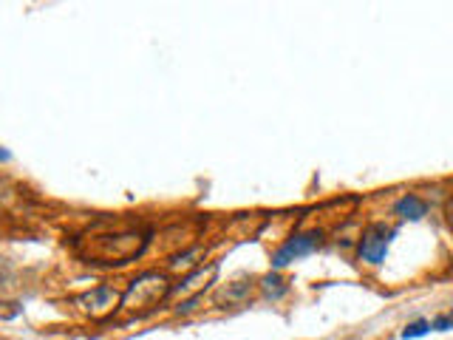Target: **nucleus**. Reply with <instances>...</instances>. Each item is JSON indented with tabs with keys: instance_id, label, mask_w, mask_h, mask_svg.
<instances>
[{
	"instance_id": "1",
	"label": "nucleus",
	"mask_w": 453,
	"mask_h": 340,
	"mask_svg": "<svg viewBox=\"0 0 453 340\" xmlns=\"http://www.w3.org/2000/svg\"><path fill=\"white\" fill-rule=\"evenodd\" d=\"M147 238L139 233H119V236H99L94 247V261L91 264H105V267H122L133 261L145 250Z\"/></svg>"
},
{
	"instance_id": "2",
	"label": "nucleus",
	"mask_w": 453,
	"mask_h": 340,
	"mask_svg": "<svg viewBox=\"0 0 453 340\" xmlns=\"http://www.w3.org/2000/svg\"><path fill=\"white\" fill-rule=\"evenodd\" d=\"M170 292L167 286V278L159 275V272H145L142 278H136L128 292L122 295V306L125 309H136V312H147L153 306H159V300Z\"/></svg>"
},
{
	"instance_id": "3",
	"label": "nucleus",
	"mask_w": 453,
	"mask_h": 340,
	"mask_svg": "<svg viewBox=\"0 0 453 340\" xmlns=\"http://www.w3.org/2000/svg\"><path fill=\"white\" fill-rule=\"evenodd\" d=\"M320 241H323V233H318V230L292 236V238H289V241H286V244L272 255V267H275V269L289 267L292 261H298V258H303V255L315 253V250L320 247Z\"/></svg>"
},
{
	"instance_id": "4",
	"label": "nucleus",
	"mask_w": 453,
	"mask_h": 340,
	"mask_svg": "<svg viewBox=\"0 0 453 340\" xmlns=\"http://www.w3.org/2000/svg\"><path fill=\"white\" fill-rule=\"evenodd\" d=\"M391 238H394V230L385 227V224H371L366 233H363V241H360V261L366 264H382L385 261V253L391 247Z\"/></svg>"
},
{
	"instance_id": "5",
	"label": "nucleus",
	"mask_w": 453,
	"mask_h": 340,
	"mask_svg": "<svg viewBox=\"0 0 453 340\" xmlns=\"http://www.w3.org/2000/svg\"><path fill=\"white\" fill-rule=\"evenodd\" d=\"M74 303L91 317H105V315H111L116 309V303H122V298H119V292L114 286H97V289L80 295Z\"/></svg>"
},
{
	"instance_id": "6",
	"label": "nucleus",
	"mask_w": 453,
	"mask_h": 340,
	"mask_svg": "<svg viewBox=\"0 0 453 340\" xmlns=\"http://www.w3.org/2000/svg\"><path fill=\"white\" fill-rule=\"evenodd\" d=\"M394 213L397 216H402V219H411V221H419L425 213H428V205L419 199V196H413V193H408V196H402L397 205H394Z\"/></svg>"
},
{
	"instance_id": "7",
	"label": "nucleus",
	"mask_w": 453,
	"mask_h": 340,
	"mask_svg": "<svg viewBox=\"0 0 453 340\" xmlns=\"http://www.w3.org/2000/svg\"><path fill=\"white\" fill-rule=\"evenodd\" d=\"M261 289H264V298L278 300V298H284V295H286L289 284H286L278 272H270V275H264V278H261Z\"/></svg>"
},
{
	"instance_id": "8",
	"label": "nucleus",
	"mask_w": 453,
	"mask_h": 340,
	"mask_svg": "<svg viewBox=\"0 0 453 340\" xmlns=\"http://www.w3.org/2000/svg\"><path fill=\"white\" fill-rule=\"evenodd\" d=\"M425 332H430V320H416V323H411V326H405V332H402V337L408 340V337H422Z\"/></svg>"
},
{
	"instance_id": "9",
	"label": "nucleus",
	"mask_w": 453,
	"mask_h": 340,
	"mask_svg": "<svg viewBox=\"0 0 453 340\" xmlns=\"http://www.w3.org/2000/svg\"><path fill=\"white\" fill-rule=\"evenodd\" d=\"M447 329H453V309L439 315L436 320H430V332H447Z\"/></svg>"
},
{
	"instance_id": "10",
	"label": "nucleus",
	"mask_w": 453,
	"mask_h": 340,
	"mask_svg": "<svg viewBox=\"0 0 453 340\" xmlns=\"http://www.w3.org/2000/svg\"><path fill=\"white\" fill-rule=\"evenodd\" d=\"M250 292V284L247 281H236V286H230V289H226V300H236V298H241V295H247Z\"/></svg>"
},
{
	"instance_id": "11",
	"label": "nucleus",
	"mask_w": 453,
	"mask_h": 340,
	"mask_svg": "<svg viewBox=\"0 0 453 340\" xmlns=\"http://www.w3.org/2000/svg\"><path fill=\"white\" fill-rule=\"evenodd\" d=\"M4 306H9V303H4ZM20 312V306H12V309H0V317H15Z\"/></svg>"
},
{
	"instance_id": "12",
	"label": "nucleus",
	"mask_w": 453,
	"mask_h": 340,
	"mask_svg": "<svg viewBox=\"0 0 453 340\" xmlns=\"http://www.w3.org/2000/svg\"><path fill=\"white\" fill-rule=\"evenodd\" d=\"M6 159H9V153H6V150H0V162H6Z\"/></svg>"
}]
</instances>
